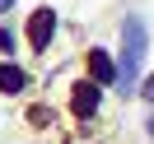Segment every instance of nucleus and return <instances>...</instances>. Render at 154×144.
I'll return each instance as SVG.
<instances>
[{"mask_svg":"<svg viewBox=\"0 0 154 144\" xmlns=\"http://www.w3.org/2000/svg\"><path fill=\"white\" fill-rule=\"evenodd\" d=\"M70 107H75L79 116H94V112H98V84H79V88H75V102H70Z\"/></svg>","mask_w":154,"mask_h":144,"instance_id":"obj_4","label":"nucleus"},{"mask_svg":"<svg viewBox=\"0 0 154 144\" xmlns=\"http://www.w3.org/2000/svg\"><path fill=\"white\" fill-rule=\"evenodd\" d=\"M149 135H154V116H149Z\"/></svg>","mask_w":154,"mask_h":144,"instance_id":"obj_8","label":"nucleus"},{"mask_svg":"<svg viewBox=\"0 0 154 144\" xmlns=\"http://www.w3.org/2000/svg\"><path fill=\"white\" fill-rule=\"evenodd\" d=\"M10 5H14V0H0V10H10Z\"/></svg>","mask_w":154,"mask_h":144,"instance_id":"obj_7","label":"nucleus"},{"mask_svg":"<svg viewBox=\"0 0 154 144\" xmlns=\"http://www.w3.org/2000/svg\"><path fill=\"white\" fill-rule=\"evenodd\" d=\"M145 98H149V102H154V79H145Z\"/></svg>","mask_w":154,"mask_h":144,"instance_id":"obj_6","label":"nucleus"},{"mask_svg":"<svg viewBox=\"0 0 154 144\" xmlns=\"http://www.w3.org/2000/svg\"><path fill=\"white\" fill-rule=\"evenodd\" d=\"M140 60H145V23H140V19H126V23H122V65H117L122 88H126V84H135Z\"/></svg>","mask_w":154,"mask_h":144,"instance_id":"obj_1","label":"nucleus"},{"mask_svg":"<svg viewBox=\"0 0 154 144\" xmlns=\"http://www.w3.org/2000/svg\"><path fill=\"white\" fill-rule=\"evenodd\" d=\"M0 88H5V93H19V88H23V70L5 60V65H0Z\"/></svg>","mask_w":154,"mask_h":144,"instance_id":"obj_5","label":"nucleus"},{"mask_svg":"<svg viewBox=\"0 0 154 144\" xmlns=\"http://www.w3.org/2000/svg\"><path fill=\"white\" fill-rule=\"evenodd\" d=\"M89 70H94V84H112L117 79V65L107 60V51H89Z\"/></svg>","mask_w":154,"mask_h":144,"instance_id":"obj_3","label":"nucleus"},{"mask_svg":"<svg viewBox=\"0 0 154 144\" xmlns=\"http://www.w3.org/2000/svg\"><path fill=\"white\" fill-rule=\"evenodd\" d=\"M51 28H56V14H51V10H38V14H33V23H28V37H33V47H47V42H51Z\"/></svg>","mask_w":154,"mask_h":144,"instance_id":"obj_2","label":"nucleus"}]
</instances>
